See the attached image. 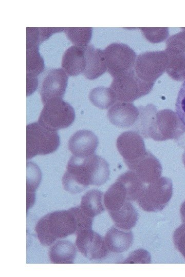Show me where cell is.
<instances>
[{"label": "cell", "instance_id": "cell-7", "mask_svg": "<svg viewBox=\"0 0 185 277\" xmlns=\"http://www.w3.org/2000/svg\"><path fill=\"white\" fill-rule=\"evenodd\" d=\"M75 118L73 107L62 98H54L44 104L38 122L57 131L70 126Z\"/></svg>", "mask_w": 185, "mask_h": 277}, {"label": "cell", "instance_id": "cell-22", "mask_svg": "<svg viewBox=\"0 0 185 277\" xmlns=\"http://www.w3.org/2000/svg\"><path fill=\"white\" fill-rule=\"evenodd\" d=\"M104 194L98 189L88 190L81 197L80 208L87 216L94 218L105 210Z\"/></svg>", "mask_w": 185, "mask_h": 277}, {"label": "cell", "instance_id": "cell-25", "mask_svg": "<svg viewBox=\"0 0 185 277\" xmlns=\"http://www.w3.org/2000/svg\"><path fill=\"white\" fill-rule=\"evenodd\" d=\"M42 179V173L34 163H27V210L34 204L35 192Z\"/></svg>", "mask_w": 185, "mask_h": 277}, {"label": "cell", "instance_id": "cell-3", "mask_svg": "<svg viewBox=\"0 0 185 277\" xmlns=\"http://www.w3.org/2000/svg\"><path fill=\"white\" fill-rule=\"evenodd\" d=\"M185 133V125L176 113L170 109L157 111L145 120L140 134L157 141L179 140Z\"/></svg>", "mask_w": 185, "mask_h": 277}, {"label": "cell", "instance_id": "cell-30", "mask_svg": "<svg viewBox=\"0 0 185 277\" xmlns=\"http://www.w3.org/2000/svg\"><path fill=\"white\" fill-rule=\"evenodd\" d=\"M146 39L153 43L161 42L165 40L169 35L168 28H140Z\"/></svg>", "mask_w": 185, "mask_h": 277}, {"label": "cell", "instance_id": "cell-36", "mask_svg": "<svg viewBox=\"0 0 185 277\" xmlns=\"http://www.w3.org/2000/svg\"><path fill=\"white\" fill-rule=\"evenodd\" d=\"M182 162L185 166V150L182 154Z\"/></svg>", "mask_w": 185, "mask_h": 277}, {"label": "cell", "instance_id": "cell-19", "mask_svg": "<svg viewBox=\"0 0 185 277\" xmlns=\"http://www.w3.org/2000/svg\"><path fill=\"white\" fill-rule=\"evenodd\" d=\"M77 253L75 245L68 240H58L49 250V258L54 264H72Z\"/></svg>", "mask_w": 185, "mask_h": 277}, {"label": "cell", "instance_id": "cell-34", "mask_svg": "<svg viewBox=\"0 0 185 277\" xmlns=\"http://www.w3.org/2000/svg\"><path fill=\"white\" fill-rule=\"evenodd\" d=\"M63 30H64V28H39L40 43L48 39L53 33L60 32Z\"/></svg>", "mask_w": 185, "mask_h": 277}, {"label": "cell", "instance_id": "cell-4", "mask_svg": "<svg viewBox=\"0 0 185 277\" xmlns=\"http://www.w3.org/2000/svg\"><path fill=\"white\" fill-rule=\"evenodd\" d=\"M60 144L57 130L34 122L26 127V159L54 152Z\"/></svg>", "mask_w": 185, "mask_h": 277}, {"label": "cell", "instance_id": "cell-33", "mask_svg": "<svg viewBox=\"0 0 185 277\" xmlns=\"http://www.w3.org/2000/svg\"><path fill=\"white\" fill-rule=\"evenodd\" d=\"M176 113L185 125V81L178 92L175 104Z\"/></svg>", "mask_w": 185, "mask_h": 277}, {"label": "cell", "instance_id": "cell-16", "mask_svg": "<svg viewBox=\"0 0 185 277\" xmlns=\"http://www.w3.org/2000/svg\"><path fill=\"white\" fill-rule=\"evenodd\" d=\"M86 62L83 74L89 80H94L102 75L107 70L103 50L88 45L84 47Z\"/></svg>", "mask_w": 185, "mask_h": 277}, {"label": "cell", "instance_id": "cell-23", "mask_svg": "<svg viewBox=\"0 0 185 277\" xmlns=\"http://www.w3.org/2000/svg\"><path fill=\"white\" fill-rule=\"evenodd\" d=\"M39 46L37 44L26 43V78H38L44 70V62Z\"/></svg>", "mask_w": 185, "mask_h": 277}, {"label": "cell", "instance_id": "cell-1", "mask_svg": "<svg viewBox=\"0 0 185 277\" xmlns=\"http://www.w3.org/2000/svg\"><path fill=\"white\" fill-rule=\"evenodd\" d=\"M92 221L78 206L47 213L38 221L35 231L40 243L49 246L58 239L91 229Z\"/></svg>", "mask_w": 185, "mask_h": 277}, {"label": "cell", "instance_id": "cell-17", "mask_svg": "<svg viewBox=\"0 0 185 277\" xmlns=\"http://www.w3.org/2000/svg\"><path fill=\"white\" fill-rule=\"evenodd\" d=\"M104 238L109 252L120 253L127 250L132 245L134 237L130 230H124L113 226L107 231Z\"/></svg>", "mask_w": 185, "mask_h": 277}, {"label": "cell", "instance_id": "cell-32", "mask_svg": "<svg viewBox=\"0 0 185 277\" xmlns=\"http://www.w3.org/2000/svg\"><path fill=\"white\" fill-rule=\"evenodd\" d=\"M173 238L176 248L185 259V224H183L175 229Z\"/></svg>", "mask_w": 185, "mask_h": 277}, {"label": "cell", "instance_id": "cell-13", "mask_svg": "<svg viewBox=\"0 0 185 277\" xmlns=\"http://www.w3.org/2000/svg\"><path fill=\"white\" fill-rule=\"evenodd\" d=\"M140 111L132 103L118 102L108 110L107 117L110 122L120 128L134 125L139 116Z\"/></svg>", "mask_w": 185, "mask_h": 277}, {"label": "cell", "instance_id": "cell-29", "mask_svg": "<svg viewBox=\"0 0 185 277\" xmlns=\"http://www.w3.org/2000/svg\"><path fill=\"white\" fill-rule=\"evenodd\" d=\"M166 51L174 52L185 55V29L172 35L166 42Z\"/></svg>", "mask_w": 185, "mask_h": 277}, {"label": "cell", "instance_id": "cell-10", "mask_svg": "<svg viewBox=\"0 0 185 277\" xmlns=\"http://www.w3.org/2000/svg\"><path fill=\"white\" fill-rule=\"evenodd\" d=\"M76 246L78 251L89 260L106 258L109 251L104 238L91 229L82 230L76 234Z\"/></svg>", "mask_w": 185, "mask_h": 277}, {"label": "cell", "instance_id": "cell-15", "mask_svg": "<svg viewBox=\"0 0 185 277\" xmlns=\"http://www.w3.org/2000/svg\"><path fill=\"white\" fill-rule=\"evenodd\" d=\"M128 168L134 171L145 184L159 179L162 170L159 161L149 151Z\"/></svg>", "mask_w": 185, "mask_h": 277}, {"label": "cell", "instance_id": "cell-8", "mask_svg": "<svg viewBox=\"0 0 185 277\" xmlns=\"http://www.w3.org/2000/svg\"><path fill=\"white\" fill-rule=\"evenodd\" d=\"M168 62L165 50L145 52L137 56L134 69L143 81L155 83L165 71Z\"/></svg>", "mask_w": 185, "mask_h": 277}, {"label": "cell", "instance_id": "cell-6", "mask_svg": "<svg viewBox=\"0 0 185 277\" xmlns=\"http://www.w3.org/2000/svg\"><path fill=\"white\" fill-rule=\"evenodd\" d=\"M154 85L140 79L133 68L114 77L109 87L115 91L117 101L131 103L149 94Z\"/></svg>", "mask_w": 185, "mask_h": 277}, {"label": "cell", "instance_id": "cell-24", "mask_svg": "<svg viewBox=\"0 0 185 277\" xmlns=\"http://www.w3.org/2000/svg\"><path fill=\"white\" fill-rule=\"evenodd\" d=\"M89 99L96 107L106 109L117 101L115 91L110 87L100 86L92 89L89 94Z\"/></svg>", "mask_w": 185, "mask_h": 277}, {"label": "cell", "instance_id": "cell-9", "mask_svg": "<svg viewBox=\"0 0 185 277\" xmlns=\"http://www.w3.org/2000/svg\"><path fill=\"white\" fill-rule=\"evenodd\" d=\"M103 51L107 71L113 78L134 68L137 55L127 45L113 43Z\"/></svg>", "mask_w": 185, "mask_h": 277}, {"label": "cell", "instance_id": "cell-27", "mask_svg": "<svg viewBox=\"0 0 185 277\" xmlns=\"http://www.w3.org/2000/svg\"><path fill=\"white\" fill-rule=\"evenodd\" d=\"M166 52L168 55V62L165 70L168 74L178 81L185 80V55L174 52Z\"/></svg>", "mask_w": 185, "mask_h": 277}, {"label": "cell", "instance_id": "cell-2", "mask_svg": "<svg viewBox=\"0 0 185 277\" xmlns=\"http://www.w3.org/2000/svg\"><path fill=\"white\" fill-rule=\"evenodd\" d=\"M110 171L107 161L95 154L81 158L72 155L62 177L64 189L72 194L80 193L89 185L100 186L109 179Z\"/></svg>", "mask_w": 185, "mask_h": 277}, {"label": "cell", "instance_id": "cell-26", "mask_svg": "<svg viewBox=\"0 0 185 277\" xmlns=\"http://www.w3.org/2000/svg\"><path fill=\"white\" fill-rule=\"evenodd\" d=\"M124 185L127 193L128 202L137 201L145 184L133 171H126L117 179Z\"/></svg>", "mask_w": 185, "mask_h": 277}, {"label": "cell", "instance_id": "cell-31", "mask_svg": "<svg viewBox=\"0 0 185 277\" xmlns=\"http://www.w3.org/2000/svg\"><path fill=\"white\" fill-rule=\"evenodd\" d=\"M124 263H150L151 255L148 251L139 249L133 251L124 261Z\"/></svg>", "mask_w": 185, "mask_h": 277}, {"label": "cell", "instance_id": "cell-18", "mask_svg": "<svg viewBox=\"0 0 185 277\" xmlns=\"http://www.w3.org/2000/svg\"><path fill=\"white\" fill-rule=\"evenodd\" d=\"M84 47L72 46L64 52L61 66L68 75L77 76L83 74L86 66Z\"/></svg>", "mask_w": 185, "mask_h": 277}, {"label": "cell", "instance_id": "cell-35", "mask_svg": "<svg viewBox=\"0 0 185 277\" xmlns=\"http://www.w3.org/2000/svg\"><path fill=\"white\" fill-rule=\"evenodd\" d=\"M180 213L181 221L183 224H185V201L181 205Z\"/></svg>", "mask_w": 185, "mask_h": 277}, {"label": "cell", "instance_id": "cell-20", "mask_svg": "<svg viewBox=\"0 0 185 277\" xmlns=\"http://www.w3.org/2000/svg\"><path fill=\"white\" fill-rule=\"evenodd\" d=\"M128 202L127 193L123 184L117 179L103 195V203L108 212H114Z\"/></svg>", "mask_w": 185, "mask_h": 277}, {"label": "cell", "instance_id": "cell-21", "mask_svg": "<svg viewBox=\"0 0 185 277\" xmlns=\"http://www.w3.org/2000/svg\"><path fill=\"white\" fill-rule=\"evenodd\" d=\"M108 213L115 226L124 230H130L138 221V212L130 202H125L119 210Z\"/></svg>", "mask_w": 185, "mask_h": 277}, {"label": "cell", "instance_id": "cell-28", "mask_svg": "<svg viewBox=\"0 0 185 277\" xmlns=\"http://www.w3.org/2000/svg\"><path fill=\"white\" fill-rule=\"evenodd\" d=\"M64 31L73 46L80 47L88 45L92 35L91 28H66Z\"/></svg>", "mask_w": 185, "mask_h": 277}, {"label": "cell", "instance_id": "cell-12", "mask_svg": "<svg viewBox=\"0 0 185 277\" xmlns=\"http://www.w3.org/2000/svg\"><path fill=\"white\" fill-rule=\"evenodd\" d=\"M68 79V74L62 68L52 69L46 73L39 88L44 105L52 98L63 97Z\"/></svg>", "mask_w": 185, "mask_h": 277}, {"label": "cell", "instance_id": "cell-11", "mask_svg": "<svg viewBox=\"0 0 185 277\" xmlns=\"http://www.w3.org/2000/svg\"><path fill=\"white\" fill-rule=\"evenodd\" d=\"M116 146L128 168L145 155L148 151L145 149L143 137L136 131L122 133L117 139Z\"/></svg>", "mask_w": 185, "mask_h": 277}, {"label": "cell", "instance_id": "cell-14", "mask_svg": "<svg viewBox=\"0 0 185 277\" xmlns=\"http://www.w3.org/2000/svg\"><path fill=\"white\" fill-rule=\"evenodd\" d=\"M98 144V137L92 131L80 130L70 137L68 146L73 155L85 158L95 154Z\"/></svg>", "mask_w": 185, "mask_h": 277}, {"label": "cell", "instance_id": "cell-5", "mask_svg": "<svg viewBox=\"0 0 185 277\" xmlns=\"http://www.w3.org/2000/svg\"><path fill=\"white\" fill-rule=\"evenodd\" d=\"M144 186L137 200L139 207L147 212L162 210L168 204L173 195L171 180L160 177Z\"/></svg>", "mask_w": 185, "mask_h": 277}]
</instances>
